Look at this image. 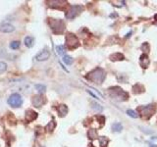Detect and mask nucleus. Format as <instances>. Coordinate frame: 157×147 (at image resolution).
I'll use <instances>...</instances> for the list:
<instances>
[{"instance_id":"nucleus-1","label":"nucleus","mask_w":157,"mask_h":147,"mask_svg":"<svg viewBox=\"0 0 157 147\" xmlns=\"http://www.w3.org/2000/svg\"><path fill=\"white\" fill-rule=\"evenodd\" d=\"M87 79L94 84H101L105 79V72L101 68H97L95 70L91 71L89 74H87Z\"/></svg>"},{"instance_id":"nucleus-2","label":"nucleus","mask_w":157,"mask_h":147,"mask_svg":"<svg viewBox=\"0 0 157 147\" xmlns=\"http://www.w3.org/2000/svg\"><path fill=\"white\" fill-rule=\"evenodd\" d=\"M49 26L55 33H62L65 29V24L63 21L59 19H50Z\"/></svg>"},{"instance_id":"nucleus-3","label":"nucleus","mask_w":157,"mask_h":147,"mask_svg":"<svg viewBox=\"0 0 157 147\" xmlns=\"http://www.w3.org/2000/svg\"><path fill=\"white\" fill-rule=\"evenodd\" d=\"M8 104L13 108H19L23 104V98L19 93H13L9 96Z\"/></svg>"},{"instance_id":"nucleus-4","label":"nucleus","mask_w":157,"mask_h":147,"mask_svg":"<svg viewBox=\"0 0 157 147\" xmlns=\"http://www.w3.org/2000/svg\"><path fill=\"white\" fill-rule=\"evenodd\" d=\"M66 45L70 49H75V48L80 46V41L75 34L69 33L66 36Z\"/></svg>"},{"instance_id":"nucleus-5","label":"nucleus","mask_w":157,"mask_h":147,"mask_svg":"<svg viewBox=\"0 0 157 147\" xmlns=\"http://www.w3.org/2000/svg\"><path fill=\"white\" fill-rule=\"evenodd\" d=\"M83 6L81 5H73L71 6V8L69 9V11L66 13V18L68 20H73L75 19L77 16H78L81 14V12L83 11Z\"/></svg>"},{"instance_id":"nucleus-6","label":"nucleus","mask_w":157,"mask_h":147,"mask_svg":"<svg viewBox=\"0 0 157 147\" xmlns=\"http://www.w3.org/2000/svg\"><path fill=\"white\" fill-rule=\"evenodd\" d=\"M110 91H112V92H116V94H111V96L112 97H114V98H117L118 100L125 101L127 98L129 97V94L127 92H125L123 89L120 88V87H118V86H115V87L110 88Z\"/></svg>"},{"instance_id":"nucleus-7","label":"nucleus","mask_w":157,"mask_h":147,"mask_svg":"<svg viewBox=\"0 0 157 147\" xmlns=\"http://www.w3.org/2000/svg\"><path fill=\"white\" fill-rule=\"evenodd\" d=\"M138 110H140V115L145 119L149 118V117H151L152 115L155 113V107H154L153 105H147V106L140 107Z\"/></svg>"},{"instance_id":"nucleus-8","label":"nucleus","mask_w":157,"mask_h":147,"mask_svg":"<svg viewBox=\"0 0 157 147\" xmlns=\"http://www.w3.org/2000/svg\"><path fill=\"white\" fill-rule=\"evenodd\" d=\"M49 57H50V51L48 49H44V50H42L40 53H38L36 55V61H38V62H43V61L47 60Z\"/></svg>"},{"instance_id":"nucleus-9","label":"nucleus","mask_w":157,"mask_h":147,"mask_svg":"<svg viewBox=\"0 0 157 147\" xmlns=\"http://www.w3.org/2000/svg\"><path fill=\"white\" fill-rule=\"evenodd\" d=\"M45 103V99L41 95H36L33 98V104L34 107H41Z\"/></svg>"},{"instance_id":"nucleus-10","label":"nucleus","mask_w":157,"mask_h":147,"mask_svg":"<svg viewBox=\"0 0 157 147\" xmlns=\"http://www.w3.org/2000/svg\"><path fill=\"white\" fill-rule=\"evenodd\" d=\"M15 31V27L11 24H3L0 26V31L4 33H10Z\"/></svg>"},{"instance_id":"nucleus-11","label":"nucleus","mask_w":157,"mask_h":147,"mask_svg":"<svg viewBox=\"0 0 157 147\" xmlns=\"http://www.w3.org/2000/svg\"><path fill=\"white\" fill-rule=\"evenodd\" d=\"M140 65H142V68L146 69L147 67H148L150 61H149V59H148V57H147L146 54H144V55H142V56H140Z\"/></svg>"},{"instance_id":"nucleus-12","label":"nucleus","mask_w":157,"mask_h":147,"mask_svg":"<svg viewBox=\"0 0 157 147\" xmlns=\"http://www.w3.org/2000/svg\"><path fill=\"white\" fill-rule=\"evenodd\" d=\"M36 117H38V114H36V112L32 111V110H28V111H27L26 119H27V121H28V122L34 121V119H36Z\"/></svg>"},{"instance_id":"nucleus-13","label":"nucleus","mask_w":157,"mask_h":147,"mask_svg":"<svg viewBox=\"0 0 157 147\" xmlns=\"http://www.w3.org/2000/svg\"><path fill=\"white\" fill-rule=\"evenodd\" d=\"M57 110H58V113H59V115L61 117L66 116L67 113H68V107H67L66 105H64V104L60 105Z\"/></svg>"},{"instance_id":"nucleus-14","label":"nucleus","mask_w":157,"mask_h":147,"mask_svg":"<svg viewBox=\"0 0 157 147\" xmlns=\"http://www.w3.org/2000/svg\"><path fill=\"white\" fill-rule=\"evenodd\" d=\"M34 38L33 36H27L25 38V45L28 48H32L34 46Z\"/></svg>"},{"instance_id":"nucleus-15","label":"nucleus","mask_w":157,"mask_h":147,"mask_svg":"<svg viewBox=\"0 0 157 147\" xmlns=\"http://www.w3.org/2000/svg\"><path fill=\"white\" fill-rule=\"evenodd\" d=\"M110 59H111L112 61H122L125 59V57L124 55L121 53H114L110 56Z\"/></svg>"},{"instance_id":"nucleus-16","label":"nucleus","mask_w":157,"mask_h":147,"mask_svg":"<svg viewBox=\"0 0 157 147\" xmlns=\"http://www.w3.org/2000/svg\"><path fill=\"white\" fill-rule=\"evenodd\" d=\"M112 130H113V132H122V130H123V126H122V124H120V123H114L112 125Z\"/></svg>"},{"instance_id":"nucleus-17","label":"nucleus","mask_w":157,"mask_h":147,"mask_svg":"<svg viewBox=\"0 0 157 147\" xmlns=\"http://www.w3.org/2000/svg\"><path fill=\"white\" fill-rule=\"evenodd\" d=\"M87 136H89V139L93 140V139H95L96 137H97V132H96L95 130H93V128H91V130H89V132H87Z\"/></svg>"},{"instance_id":"nucleus-18","label":"nucleus","mask_w":157,"mask_h":147,"mask_svg":"<svg viewBox=\"0 0 157 147\" xmlns=\"http://www.w3.org/2000/svg\"><path fill=\"white\" fill-rule=\"evenodd\" d=\"M91 104V108L94 110V111H96V112H101V111L103 110V107L101 106L100 104H98V103L93 102V101H92Z\"/></svg>"},{"instance_id":"nucleus-19","label":"nucleus","mask_w":157,"mask_h":147,"mask_svg":"<svg viewBox=\"0 0 157 147\" xmlns=\"http://www.w3.org/2000/svg\"><path fill=\"white\" fill-rule=\"evenodd\" d=\"M34 87H36V89L38 91L39 93H44L45 90H46V86H44V84H38L34 86Z\"/></svg>"},{"instance_id":"nucleus-20","label":"nucleus","mask_w":157,"mask_h":147,"mask_svg":"<svg viewBox=\"0 0 157 147\" xmlns=\"http://www.w3.org/2000/svg\"><path fill=\"white\" fill-rule=\"evenodd\" d=\"M108 138L106 136H100L99 137V142H100L101 147H106V145L108 144Z\"/></svg>"},{"instance_id":"nucleus-21","label":"nucleus","mask_w":157,"mask_h":147,"mask_svg":"<svg viewBox=\"0 0 157 147\" xmlns=\"http://www.w3.org/2000/svg\"><path fill=\"white\" fill-rule=\"evenodd\" d=\"M63 62L66 64V65H71V64L73 63V58L71 56H68V55H64Z\"/></svg>"},{"instance_id":"nucleus-22","label":"nucleus","mask_w":157,"mask_h":147,"mask_svg":"<svg viewBox=\"0 0 157 147\" xmlns=\"http://www.w3.org/2000/svg\"><path fill=\"white\" fill-rule=\"evenodd\" d=\"M127 114H128V116H130L131 118H133V119H137V118H138V113H137L136 111H134V110H131V109L127 110Z\"/></svg>"},{"instance_id":"nucleus-23","label":"nucleus","mask_w":157,"mask_h":147,"mask_svg":"<svg viewBox=\"0 0 157 147\" xmlns=\"http://www.w3.org/2000/svg\"><path fill=\"white\" fill-rule=\"evenodd\" d=\"M20 47V41L16 40V41H12V42L10 43V48L13 50H17L19 49Z\"/></svg>"},{"instance_id":"nucleus-24","label":"nucleus","mask_w":157,"mask_h":147,"mask_svg":"<svg viewBox=\"0 0 157 147\" xmlns=\"http://www.w3.org/2000/svg\"><path fill=\"white\" fill-rule=\"evenodd\" d=\"M65 46H63V45H58V46H56V52L58 53L59 55H63L65 53Z\"/></svg>"},{"instance_id":"nucleus-25","label":"nucleus","mask_w":157,"mask_h":147,"mask_svg":"<svg viewBox=\"0 0 157 147\" xmlns=\"http://www.w3.org/2000/svg\"><path fill=\"white\" fill-rule=\"evenodd\" d=\"M55 126H56L55 122H54V121H51V122H49V124L47 125V127H46V128H47V130H49V132H52V130L55 128Z\"/></svg>"},{"instance_id":"nucleus-26","label":"nucleus","mask_w":157,"mask_h":147,"mask_svg":"<svg viewBox=\"0 0 157 147\" xmlns=\"http://www.w3.org/2000/svg\"><path fill=\"white\" fill-rule=\"evenodd\" d=\"M7 70V64L4 62H0V74L4 73Z\"/></svg>"},{"instance_id":"nucleus-27","label":"nucleus","mask_w":157,"mask_h":147,"mask_svg":"<svg viewBox=\"0 0 157 147\" xmlns=\"http://www.w3.org/2000/svg\"><path fill=\"white\" fill-rule=\"evenodd\" d=\"M142 50H144V51L145 52V54L149 52V44L147 42L144 43V44H142Z\"/></svg>"},{"instance_id":"nucleus-28","label":"nucleus","mask_w":157,"mask_h":147,"mask_svg":"<svg viewBox=\"0 0 157 147\" xmlns=\"http://www.w3.org/2000/svg\"><path fill=\"white\" fill-rule=\"evenodd\" d=\"M150 147H157L156 145H154V144H151V146Z\"/></svg>"}]
</instances>
